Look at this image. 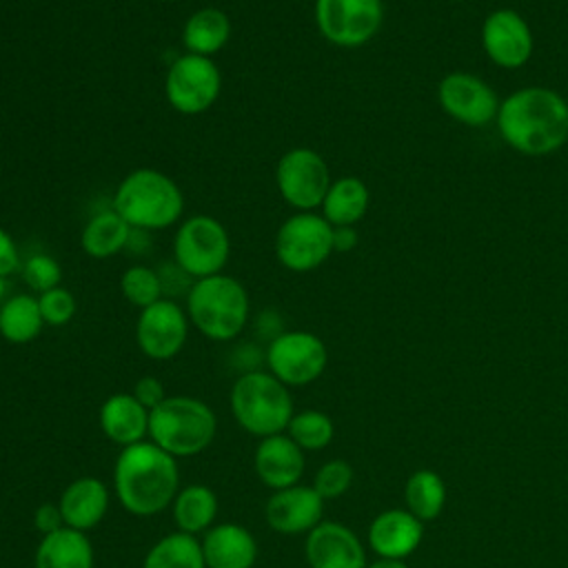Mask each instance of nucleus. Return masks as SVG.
Returning a JSON list of instances; mask_svg holds the SVG:
<instances>
[{"mask_svg": "<svg viewBox=\"0 0 568 568\" xmlns=\"http://www.w3.org/2000/svg\"><path fill=\"white\" fill-rule=\"evenodd\" d=\"M0 2H2V0H0Z\"/></svg>", "mask_w": 568, "mask_h": 568, "instance_id": "c03bdc74", "label": "nucleus"}, {"mask_svg": "<svg viewBox=\"0 0 568 568\" xmlns=\"http://www.w3.org/2000/svg\"><path fill=\"white\" fill-rule=\"evenodd\" d=\"M382 20V0H315L317 29L335 47L366 44L379 31Z\"/></svg>", "mask_w": 568, "mask_h": 568, "instance_id": "f8f14e48", "label": "nucleus"}, {"mask_svg": "<svg viewBox=\"0 0 568 568\" xmlns=\"http://www.w3.org/2000/svg\"><path fill=\"white\" fill-rule=\"evenodd\" d=\"M33 528L40 532V537L51 535L60 528H64V519L60 513L58 501L55 504H40L33 513Z\"/></svg>", "mask_w": 568, "mask_h": 568, "instance_id": "e433bc0d", "label": "nucleus"}, {"mask_svg": "<svg viewBox=\"0 0 568 568\" xmlns=\"http://www.w3.org/2000/svg\"><path fill=\"white\" fill-rule=\"evenodd\" d=\"M357 246L355 226H333V251L346 253Z\"/></svg>", "mask_w": 568, "mask_h": 568, "instance_id": "58836bf2", "label": "nucleus"}, {"mask_svg": "<svg viewBox=\"0 0 568 568\" xmlns=\"http://www.w3.org/2000/svg\"><path fill=\"white\" fill-rule=\"evenodd\" d=\"M189 315L178 302L162 297L140 311L135 322L138 348L155 362L173 359L189 339Z\"/></svg>", "mask_w": 568, "mask_h": 568, "instance_id": "ddd939ff", "label": "nucleus"}, {"mask_svg": "<svg viewBox=\"0 0 568 568\" xmlns=\"http://www.w3.org/2000/svg\"><path fill=\"white\" fill-rule=\"evenodd\" d=\"M113 488L126 513L135 517L160 515L180 490L178 459L151 439L124 446L113 464Z\"/></svg>", "mask_w": 568, "mask_h": 568, "instance_id": "f03ea898", "label": "nucleus"}, {"mask_svg": "<svg viewBox=\"0 0 568 568\" xmlns=\"http://www.w3.org/2000/svg\"><path fill=\"white\" fill-rule=\"evenodd\" d=\"M353 484V466L346 459H328L324 462L315 477H313V488L322 495L324 501L342 497Z\"/></svg>", "mask_w": 568, "mask_h": 568, "instance_id": "473e14b6", "label": "nucleus"}, {"mask_svg": "<svg viewBox=\"0 0 568 568\" xmlns=\"http://www.w3.org/2000/svg\"><path fill=\"white\" fill-rule=\"evenodd\" d=\"M222 91V73L206 55L175 58L164 78L166 102L182 115H197L213 106Z\"/></svg>", "mask_w": 568, "mask_h": 568, "instance_id": "9d476101", "label": "nucleus"}, {"mask_svg": "<svg viewBox=\"0 0 568 568\" xmlns=\"http://www.w3.org/2000/svg\"><path fill=\"white\" fill-rule=\"evenodd\" d=\"M131 226L113 211H100L84 224L80 233L82 251L95 260H106L120 253L131 237Z\"/></svg>", "mask_w": 568, "mask_h": 568, "instance_id": "bb28decb", "label": "nucleus"}, {"mask_svg": "<svg viewBox=\"0 0 568 568\" xmlns=\"http://www.w3.org/2000/svg\"><path fill=\"white\" fill-rule=\"evenodd\" d=\"M142 568H206L200 537L180 530L160 537L146 550Z\"/></svg>", "mask_w": 568, "mask_h": 568, "instance_id": "c85d7f7f", "label": "nucleus"}, {"mask_svg": "<svg viewBox=\"0 0 568 568\" xmlns=\"http://www.w3.org/2000/svg\"><path fill=\"white\" fill-rule=\"evenodd\" d=\"M120 291H122L124 300L129 304L138 306L140 311L155 304L164 295L160 273L153 271L151 266H144V264H133L122 273Z\"/></svg>", "mask_w": 568, "mask_h": 568, "instance_id": "2f4dec72", "label": "nucleus"}, {"mask_svg": "<svg viewBox=\"0 0 568 568\" xmlns=\"http://www.w3.org/2000/svg\"><path fill=\"white\" fill-rule=\"evenodd\" d=\"M304 466V450L286 433L262 437L255 446L253 470L257 479L271 490L300 484Z\"/></svg>", "mask_w": 568, "mask_h": 568, "instance_id": "a211bd4d", "label": "nucleus"}, {"mask_svg": "<svg viewBox=\"0 0 568 568\" xmlns=\"http://www.w3.org/2000/svg\"><path fill=\"white\" fill-rule=\"evenodd\" d=\"M217 510H220V499L215 490L204 484H189L180 488L171 504V513L178 530L195 537L204 535L215 524Z\"/></svg>", "mask_w": 568, "mask_h": 568, "instance_id": "b1692460", "label": "nucleus"}, {"mask_svg": "<svg viewBox=\"0 0 568 568\" xmlns=\"http://www.w3.org/2000/svg\"><path fill=\"white\" fill-rule=\"evenodd\" d=\"M481 44L486 55L504 69L524 67L535 49L528 22L513 9H495L481 24Z\"/></svg>", "mask_w": 568, "mask_h": 568, "instance_id": "2eb2a0df", "label": "nucleus"}, {"mask_svg": "<svg viewBox=\"0 0 568 568\" xmlns=\"http://www.w3.org/2000/svg\"><path fill=\"white\" fill-rule=\"evenodd\" d=\"M38 304H40V313L44 324L49 326H64L73 320L78 304L75 297L69 288L64 286H55L51 291H44L38 295Z\"/></svg>", "mask_w": 568, "mask_h": 568, "instance_id": "f704fd0d", "label": "nucleus"}, {"mask_svg": "<svg viewBox=\"0 0 568 568\" xmlns=\"http://www.w3.org/2000/svg\"><path fill=\"white\" fill-rule=\"evenodd\" d=\"M266 371L288 388L313 384L328 364V351L322 337L311 331H284L266 344Z\"/></svg>", "mask_w": 568, "mask_h": 568, "instance_id": "1a4fd4ad", "label": "nucleus"}, {"mask_svg": "<svg viewBox=\"0 0 568 568\" xmlns=\"http://www.w3.org/2000/svg\"><path fill=\"white\" fill-rule=\"evenodd\" d=\"M95 550L87 532L75 528H60L40 537L33 568H93Z\"/></svg>", "mask_w": 568, "mask_h": 568, "instance_id": "5701e85b", "label": "nucleus"}, {"mask_svg": "<svg viewBox=\"0 0 568 568\" xmlns=\"http://www.w3.org/2000/svg\"><path fill=\"white\" fill-rule=\"evenodd\" d=\"M453 2H464V0H453Z\"/></svg>", "mask_w": 568, "mask_h": 568, "instance_id": "37998d69", "label": "nucleus"}, {"mask_svg": "<svg viewBox=\"0 0 568 568\" xmlns=\"http://www.w3.org/2000/svg\"><path fill=\"white\" fill-rule=\"evenodd\" d=\"M424 539V521L408 508L382 510L368 526V546L377 557L406 559Z\"/></svg>", "mask_w": 568, "mask_h": 568, "instance_id": "6ab92c4d", "label": "nucleus"}, {"mask_svg": "<svg viewBox=\"0 0 568 568\" xmlns=\"http://www.w3.org/2000/svg\"><path fill=\"white\" fill-rule=\"evenodd\" d=\"M368 186L353 175L333 180L324 200L322 215L331 226H355L368 209Z\"/></svg>", "mask_w": 568, "mask_h": 568, "instance_id": "a878e982", "label": "nucleus"}, {"mask_svg": "<svg viewBox=\"0 0 568 568\" xmlns=\"http://www.w3.org/2000/svg\"><path fill=\"white\" fill-rule=\"evenodd\" d=\"M437 100L453 120L466 126H486L499 111L495 91L481 78L466 71L444 75L437 87Z\"/></svg>", "mask_w": 568, "mask_h": 568, "instance_id": "4468645a", "label": "nucleus"}, {"mask_svg": "<svg viewBox=\"0 0 568 568\" xmlns=\"http://www.w3.org/2000/svg\"><path fill=\"white\" fill-rule=\"evenodd\" d=\"M286 435L304 450V453H315L324 450L335 435L333 419L317 408H306L300 410L291 417L286 426Z\"/></svg>", "mask_w": 568, "mask_h": 568, "instance_id": "7c9ffc66", "label": "nucleus"}, {"mask_svg": "<svg viewBox=\"0 0 568 568\" xmlns=\"http://www.w3.org/2000/svg\"><path fill=\"white\" fill-rule=\"evenodd\" d=\"M44 328L38 297L18 293L0 304V335L9 344H29Z\"/></svg>", "mask_w": 568, "mask_h": 568, "instance_id": "cd10ccee", "label": "nucleus"}, {"mask_svg": "<svg viewBox=\"0 0 568 568\" xmlns=\"http://www.w3.org/2000/svg\"><path fill=\"white\" fill-rule=\"evenodd\" d=\"M229 406L237 426L257 439L286 433L295 415L291 388L262 368L237 375L229 393Z\"/></svg>", "mask_w": 568, "mask_h": 568, "instance_id": "39448f33", "label": "nucleus"}, {"mask_svg": "<svg viewBox=\"0 0 568 568\" xmlns=\"http://www.w3.org/2000/svg\"><path fill=\"white\" fill-rule=\"evenodd\" d=\"M231 38V20L222 9L204 7L193 11L182 29V44L186 53L215 55L226 47Z\"/></svg>", "mask_w": 568, "mask_h": 568, "instance_id": "393cba45", "label": "nucleus"}, {"mask_svg": "<svg viewBox=\"0 0 568 568\" xmlns=\"http://www.w3.org/2000/svg\"><path fill=\"white\" fill-rule=\"evenodd\" d=\"M200 544L206 568H253L260 555L255 535L233 521L213 524L200 537Z\"/></svg>", "mask_w": 568, "mask_h": 568, "instance_id": "aec40b11", "label": "nucleus"}, {"mask_svg": "<svg viewBox=\"0 0 568 568\" xmlns=\"http://www.w3.org/2000/svg\"><path fill=\"white\" fill-rule=\"evenodd\" d=\"M7 300V277L0 275V304Z\"/></svg>", "mask_w": 568, "mask_h": 568, "instance_id": "79ce46f5", "label": "nucleus"}, {"mask_svg": "<svg viewBox=\"0 0 568 568\" xmlns=\"http://www.w3.org/2000/svg\"><path fill=\"white\" fill-rule=\"evenodd\" d=\"M322 495L306 484H295L273 495L264 504V519L277 535H308L324 515Z\"/></svg>", "mask_w": 568, "mask_h": 568, "instance_id": "dca6fc26", "label": "nucleus"}, {"mask_svg": "<svg viewBox=\"0 0 568 568\" xmlns=\"http://www.w3.org/2000/svg\"><path fill=\"white\" fill-rule=\"evenodd\" d=\"M133 397L151 413L155 406H160L169 395H166V388H164V384L158 379V377H153V375H144V377H140L138 382H135V386H133Z\"/></svg>", "mask_w": 568, "mask_h": 568, "instance_id": "c9c22d12", "label": "nucleus"}, {"mask_svg": "<svg viewBox=\"0 0 568 568\" xmlns=\"http://www.w3.org/2000/svg\"><path fill=\"white\" fill-rule=\"evenodd\" d=\"M308 568H366L359 537L339 521H320L304 541Z\"/></svg>", "mask_w": 568, "mask_h": 568, "instance_id": "f3484780", "label": "nucleus"}, {"mask_svg": "<svg viewBox=\"0 0 568 568\" xmlns=\"http://www.w3.org/2000/svg\"><path fill=\"white\" fill-rule=\"evenodd\" d=\"M366 568H408L404 564V559H386V557H379L375 559L373 564H366Z\"/></svg>", "mask_w": 568, "mask_h": 568, "instance_id": "a19ab883", "label": "nucleus"}, {"mask_svg": "<svg viewBox=\"0 0 568 568\" xmlns=\"http://www.w3.org/2000/svg\"><path fill=\"white\" fill-rule=\"evenodd\" d=\"M109 488L102 479L84 475L67 484L62 495L58 497V506L64 519V526L75 528V530H91L95 528L106 510H109Z\"/></svg>", "mask_w": 568, "mask_h": 568, "instance_id": "412c9836", "label": "nucleus"}, {"mask_svg": "<svg viewBox=\"0 0 568 568\" xmlns=\"http://www.w3.org/2000/svg\"><path fill=\"white\" fill-rule=\"evenodd\" d=\"M406 508L422 521H430L439 517L446 504V486L444 479L435 470H417L408 477L404 486Z\"/></svg>", "mask_w": 568, "mask_h": 568, "instance_id": "c756f323", "label": "nucleus"}, {"mask_svg": "<svg viewBox=\"0 0 568 568\" xmlns=\"http://www.w3.org/2000/svg\"><path fill=\"white\" fill-rule=\"evenodd\" d=\"M20 268V253L13 237L0 226V275L7 277Z\"/></svg>", "mask_w": 568, "mask_h": 568, "instance_id": "4c0bfd02", "label": "nucleus"}, {"mask_svg": "<svg viewBox=\"0 0 568 568\" xmlns=\"http://www.w3.org/2000/svg\"><path fill=\"white\" fill-rule=\"evenodd\" d=\"M257 328H260V333H262L268 342L275 339L280 333H284L282 320H280V315H277L275 311H264V313L260 315V320H257Z\"/></svg>", "mask_w": 568, "mask_h": 568, "instance_id": "ea45409f", "label": "nucleus"}, {"mask_svg": "<svg viewBox=\"0 0 568 568\" xmlns=\"http://www.w3.org/2000/svg\"><path fill=\"white\" fill-rule=\"evenodd\" d=\"M113 211L138 231H162L173 226L184 211L182 189L158 169H135L118 184Z\"/></svg>", "mask_w": 568, "mask_h": 568, "instance_id": "7ed1b4c3", "label": "nucleus"}, {"mask_svg": "<svg viewBox=\"0 0 568 568\" xmlns=\"http://www.w3.org/2000/svg\"><path fill=\"white\" fill-rule=\"evenodd\" d=\"M273 246L284 268L306 273L333 253V226L315 211H297L280 224Z\"/></svg>", "mask_w": 568, "mask_h": 568, "instance_id": "6e6552de", "label": "nucleus"}, {"mask_svg": "<svg viewBox=\"0 0 568 568\" xmlns=\"http://www.w3.org/2000/svg\"><path fill=\"white\" fill-rule=\"evenodd\" d=\"M331 182L326 160L308 146L288 149L277 160L275 186L282 200L295 211L320 209Z\"/></svg>", "mask_w": 568, "mask_h": 568, "instance_id": "9b49d317", "label": "nucleus"}, {"mask_svg": "<svg viewBox=\"0 0 568 568\" xmlns=\"http://www.w3.org/2000/svg\"><path fill=\"white\" fill-rule=\"evenodd\" d=\"M217 433L213 408L189 395H169L149 413V439L175 459L204 453Z\"/></svg>", "mask_w": 568, "mask_h": 568, "instance_id": "423d86ee", "label": "nucleus"}, {"mask_svg": "<svg viewBox=\"0 0 568 568\" xmlns=\"http://www.w3.org/2000/svg\"><path fill=\"white\" fill-rule=\"evenodd\" d=\"M98 424L104 437L120 448L149 437V410L133 397V393L109 395L98 410Z\"/></svg>", "mask_w": 568, "mask_h": 568, "instance_id": "4be33fe9", "label": "nucleus"}, {"mask_svg": "<svg viewBox=\"0 0 568 568\" xmlns=\"http://www.w3.org/2000/svg\"><path fill=\"white\" fill-rule=\"evenodd\" d=\"M497 126L506 144L524 155H548L568 140V102L552 89L526 87L499 102Z\"/></svg>", "mask_w": 568, "mask_h": 568, "instance_id": "f257e3e1", "label": "nucleus"}, {"mask_svg": "<svg viewBox=\"0 0 568 568\" xmlns=\"http://www.w3.org/2000/svg\"><path fill=\"white\" fill-rule=\"evenodd\" d=\"M22 280L24 284L36 291V293H44L51 291L55 286H60L62 280V266L58 264L55 257L44 255V253H36L31 255L24 264H22Z\"/></svg>", "mask_w": 568, "mask_h": 568, "instance_id": "72a5a7b5", "label": "nucleus"}, {"mask_svg": "<svg viewBox=\"0 0 568 568\" xmlns=\"http://www.w3.org/2000/svg\"><path fill=\"white\" fill-rule=\"evenodd\" d=\"M231 255V240L213 215L186 217L173 237V262L193 280L222 273Z\"/></svg>", "mask_w": 568, "mask_h": 568, "instance_id": "0eeeda50", "label": "nucleus"}, {"mask_svg": "<svg viewBox=\"0 0 568 568\" xmlns=\"http://www.w3.org/2000/svg\"><path fill=\"white\" fill-rule=\"evenodd\" d=\"M248 293L231 275H209L193 280L186 291L189 322L213 342L235 339L248 322Z\"/></svg>", "mask_w": 568, "mask_h": 568, "instance_id": "20e7f679", "label": "nucleus"}]
</instances>
